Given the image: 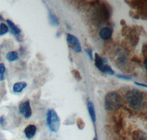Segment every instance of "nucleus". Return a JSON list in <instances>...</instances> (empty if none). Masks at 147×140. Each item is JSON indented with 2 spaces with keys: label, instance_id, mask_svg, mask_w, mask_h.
Listing matches in <instances>:
<instances>
[{
  "label": "nucleus",
  "instance_id": "1",
  "mask_svg": "<svg viewBox=\"0 0 147 140\" xmlns=\"http://www.w3.org/2000/svg\"><path fill=\"white\" fill-rule=\"evenodd\" d=\"M125 99L129 106L133 110L139 111L145 109L146 105V97L143 92L136 88L128 91L125 95Z\"/></svg>",
  "mask_w": 147,
  "mask_h": 140
},
{
  "label": "nucleus",
  "instance_id": "2",
  "mask_svg": "<svg viewBox=\"0 0 147 140\" xmlns=\"http://www.w3.org/2000/svg\"><path fill=\"white\" fill-rule=\"evenodd\" d=\"M121 104V97L116 92H108L105 97V109L108 111H114L117 110L120 108Z\"/></svg>",
  "mask_w": 147,
  "mask_h": 140
},
{
  "label": "nucleus",
  "instance_id": "3",
  "mask_svg": "<svg viewBox=\"0 0 147 140\" xmlns=\"http://www.w3.org/2000/svg\"><path fill=\"white\" fill-rule=\"evenodd\" d=\"M47 125L49 130L57 133L60 126V119L55 109H49L47 112Z\"/></svg>",
  "mask_w": 147,
  "mask_h": 140
},
{
  "label": "nucleus",
  "instance_id": "4",
  "mask_svg": "<svg viewBox=\"0 0 147 140\" xmlns=\"http://www.w3.org/2000/svg\"><path fill=\"white\" fill-rule=\"evenodd\" d=\"M66 41L69 48L73 50L74 52H78V53H80L82 52L80 41V40L77 39V37L72 35V34H67Z\"/></svg>",
  "mask_w": 147,
  "mask_h": 140
},
{
  "label": "nucleus",
  "instance_id": "5",
  "mask_svg": "<svg viewBox=\"0 0 147 140\" xmlns=\"http://www.w3.org/2000/svg\"><path fill=\"white\" fill-rule=\"evenodd\" d=\"M18 110L21 114L23 115V117L25 119H29L32 116V109L30 105V102L29 100H25V101L22 102L19 104L18 106Z\"/></svg>",
  "mask_w": 147,
  "mask_h": 140
},
{
  "label": "nucleus",
  "instance_id": "6",
  "mask_svg": "<svg viewBox=\"0 0 147 140\" xmlns=\"http://www.w3.org/2000/svg\"><path fill=\"white\" fill-rule=\"evenodd\" d=\"M94 63L95 66L99 71L102 72L105 66L107 64V60L105 58H103L98 53L94 54Z\"/></svg>",
  "mask_w": 147,
  "mask_h": 140
},
{
  "label": "nucleus",
  "instance_id": "7",
  "mask_svg": "<svg viewBox=\"0 0 147 140\" xmlns=\"http://www.w3.org/2000/svg\"><path fill=\"white\" fill-rule=\"evenodd\" d=\"M37 132V128L34 125H29L24 129V135L28 139H31L35 137V133Z\"/></svg>",
  "mask_w": 147,
  "mask_h": 140
},
{
  "label": "nucleus",
  "instance_id": "8",
  "mask_svg": "<svg viewBox=\"0 0 147 140\" xmlns=\"http://www.w3.org/2000/svg\"><path fill=\"white\" fill-rule=\"evenodd\" d=\"M87 108H88V111L89 115H90V120H91L93 123H95L96 121V111H95V106L94 104L93 103V102L91 101H88L87 103Z\"/></svg>",
  "mask_w": 147,
  "mask_h": 140
},
{
  "label": "nucleus",
  "instance_id": "9",
  "mask_svg": "<svg viewBox=\"0 0 147 140\" xmlns=\"http://www.w3.org/2000/svg\"><path fill=\"white\" fill-rule=\"evenodd\" d=\"M113 34L112 30L109 27H103L99 31V37L104 41L108 40L111 38Z\"/></svg>",
  "mask_w": 147,
  "mask_h": 140
},
{
  "label": "nucleus",
  "instance_id": "10",
  "mask_svg": "<svg viewBox=\"0 0 147 140\" xmlns=\"http://www.w3.org/2000/svg\"><path fill=\"white\" fill-rule=\"evenodd\" d=\"M6 23L7 24V27H10L12 33L16 35V36H20L22 30H20L19 27H18V26H16L13 22H12L11 20H9V19L6 20Z\"/></svg>",
  "mask_w": 147,
  "mask_h": 140
},
{
  "label": "nucleus",
  "instance_id": "11",
  "mask_svg": "<svg viewBox=\"0 0 147 140\" xmlns=\"http://www.w3.org/2000/svg\"><path fill=\"white\" fill-rule=\"evenodd\" d=\"M132 140H147L146 132L142 130H136L132 133Z\"/></svg>",
  "mask_w": 147,
  "mask_h": 140
},
{
  "label": "nucleus",
  "instance_id": "12",
  "mask_svg": "<svg viewBox=\"0 0 147 140\" xmlns=\"http://www.w3.org/2000/svg\"><path fill=\"white\" fill-rule=\"evenodd\" d=\"M27 86L26 82H17L13 86V91L14 93H21Z\"/></svg>",
  "mask_w": 147,
  "mask_h": 140
},
{
  "label": "nucleus",
  "instance_id": "13",
  "mask_svg": "<svg viewBox=\"0 0 147 140\" xmlns=\"http://www.w3.org/2000/svg\"><path fill=\"white\" fill-rule=\"evenodd\" d=\"M6 59L9 62L16 61L18 60V54L16 51H10L6 54Z\"/></svg>",
  "mask_w": 147,
  "mask_h": 140
},
{
  "label": "nucleus",
  "instance_id": "14",
  "mask_svg": "<svg viewBox=\"0 0 147 140\" xmlns=\"http://www.w3.org/2000/svg\"><path fill=\"white\" fill-rule=\"evenodd\" d=\"M49 11V19L50 22L51 24L54 25V26H57L59 25L60 22H59V19L57 17V16H55V14H53L50 10H48Z\"/></svg>",
  "mask_w": 147,
  "mask_h": 140
},
{
  "label": "nucleus",
  "instance_id": "15",
  "mask_svg": "<svg viewBox=\"0 0 147 140\" xmlns=\"http://www.w3.org/2000/svg\"><path fill=\"white\" fill-rule=\"evenodd\" d=\"M6 68L3 63H0V81H3L5 79Z\"/></svg>",
  "mask_w": 147,
  "mask_h": 140
},
{
  "label": "nucleus",
  "instance_id": "16",
  "mask_svg": "<svg viewBox=\"0 0 147 140\" xmlns=\"http://www.w3.org/2000/svg\"><path fill=\"white\" fill-rule=\"evenodd\" d=\"M9 31V27H7V25L5 23L0 24V36L7 34Z\"/></svg>",
  "mask_w": 147,
  "mask_h": 140
},
{
  "label": "nucleus",
  "instance_id": "17",
  "mask_svg": "<svg viewBox=\"0 0 147 140\" xmlns=\"http://www.w3.org/2000/svg\"><path fill=\"white\" fill-rule=\"evenodd\" d=\"M102 72L107 74V75H115V72H114V70L113 69L112 67H110V65H108L107 63L106 64L105 66V67H104V69H103V70H102Z\"/></svg>",
  "mask_w": 147,
  "mask_h": 140
},
{
  "label": "nucleus",
  "instance_id": "18",
  "mask_svg": "<svg viewBox=\"0 0 147 140\" xmlns=\"http://www.w3.org/2000/svg\"><path fill=\"white\" fill-rule=\"evenodd\" d=\"M71 73L73 74L74 77H75V79L77 80H78V81H80V80H82V76H81L80 72H79V71H77V69L71 70Z\"/></svg>",
  "mask_w": 147,
  "mask_h": 140
},
{
  "label": "nucleus",
  "instance_id": "19",
  "mask_svg": "<svg viewBox=\"0 0 147 140\" xmlns=\"http://www.w3.org/2000/svg\"><path fill=\"white\" fill-rule=\"evenodd\" d=\"M116 77L119 79H121V80H132V77L129 76V75H117Z\"/></svg>",
  "mask_w": 147,
  "mask_h": 140
},
{
  "label": "nucleus",
  "instance_id": "20",
  "mask_svg": "<svg viewBox=\"0 0 147 140\" xmlns=\"http://www.w3.org/2000/svg\"><path fill=\"white\" fill-rule=\"evenodd\" d=\"M85 52H86V54H87L88 56L89 57V58L90 59V60H94V58H93V51H92L90 49H89V48L85 49Z\"/></svg>",
  "mask_w": 147,
  "mask_h": 140
},
{
  "label": "nucleus",
  "instance_id": "21",
  "mask_svg": "<svg viewBox=\"0 0 147 140\" xmlns=\"http://www.w3.org/2000/svg\"><path fill=\"white\" fill-rule=\"evenodd\" d=\"M134 84H136V85L139 86H141V87H144V88H147V86L146 84H140V83H138V82H135Z\"/></svg>",
  "mask_w": 147,
  "mask_h": 140
},
{
  "label": "nucleus",
  "instance_id": "22",
  "mask_svg": "<svg viewBox=\"0 0 147 140\" xmlns=\"http://www.w3.org/2000/svg\"><path fill=\"white\" fill-rule=\"evenodd\" d=\"M5 122V118L4 116H1L0 117V125H3Z\"/></svg>",
  "mask_w": 147,
  "mask_h": 140
},
{
  "label": "nucleus",
  "instance_id": "23",
  "mask_svg": "<svg viewBox=\"0 0 147 140\" xmlns=\"http://www.w3.org/2000/svg\"><path fill=\"white\" fill-rule=\"evenodd\" d=\"M0 21H4V18L2 15H0Z\"/></svg>",
  "mask_w": 147,
  "mask_h": 140
},
{
  "label": "nucleus",
  "instance_id": "24",
  "mask_svg": "<svg viewBox=\"0 0 147 140\" xmlns=\"http://www.w3.org/2000/svg\"><path fill=\"white\" fill-rule=\"evenodd\" d=\"M122 22H124V24H125V21H123V20H122ZM121 24L122 25H123V22H121Z\"/></svg>",
  "mask_w": 147,
  "mask_h": 140
},
{
  "label": "nucleus",
  "instance_id": "25",
  "mask_svg": "<svg viewBox=\"0 0 147 140\" xmlns=\"http://www.w3.org/2000/svg\"><path fill=\"white\" fill-rule=\"evenodd\" d=\"M94 140H98V139H97V138H96V137H95V138L94 139Z\"/></svg>",
  "mask_w": 147,
  "mask_h": 140
}]
</instances>
